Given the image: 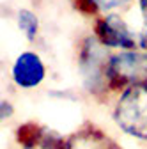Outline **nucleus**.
<instances>
[{
  "instance_id": "nucleus-1",
  "label": "nucleus",
  "mask_w": 147,
  "mask_h": 149,
  "mask_svg": "<svg viewBox=\"0 0 147 149\" xmlns=\"http://www.w3.org/2000/svg\"><path fill=\"white\" fill-rule=\"evenodd\" d=\"M114 121L126 135L147 142V84L121 92L114 107Z\"/></svg>"
},
{
  "instance_id": "nucleus-2",
  "label": "nucleus",
  "mask_w": 147,
  "mask_h": 149,
  "mask_svg": "<svg viewBox=\"0 0 147 149\" xmlns=\"http://www.w3.org/2000/svg\"><path fill=\"white\" fill-rule=\"evenodd\" d=\"M112 53L103 46L96 36H89L82 41L78 50V68L83 78V85L94 96L108 94V64Z\"/></svg>"
},
{
  "instance_id": "nucleus-3",
  "label": "nucleus",
  "mask_w": 147,
  "mask_h": 149,
  "mask_svg": "<svg viewBox=\"0 0 147 149\" xmlns=\"http://www.w3.org/2000/svg\"><path fill=\"white\" fill-rule=\"evenodd\" d=\"M147 84V50H124L112 53L108 64L110 92Z\"/></svg>"
},
{
  "instance_id": "nucleus-4",
  "label": "nucleus",
  "mask_w": 147,
  "mask_h": 149,
  "mask_svg": "<svg viewBox=\"0 0 147 149\" xmlns=\"http://www.w3.org/2000/svg\"><path fill=\"white\" fill-rule=\"evenodd\" d=\"M94 36L98 41L110 48H115L119 52L124 50H144L140 32H135L130 25L126 23L122 16L112 13L99 16L94 23Z\"/></svg>"
},
{
  "instance_id": "nucleus-5",
  "label": "nucleus",
  "mask_w": 147,
  "mask_h": 149,
  "mask_svg": "<svg viewBox=\"0 0 147 149\" xmlns=\"http://www.w3.org/2000/svg\"><path fill=\"white\" fill-rule=\"evenodd\" d=\"M11 77L18 87L34 89V87L41 85L46 77L44 62L35 52H21L12 62Z\"/></svg>"
},
{
  "instance_id": "nucleus-6",
  "label": "nucleus",
  "mask_w": 147,
  "mask_h": 149,
  "mask_svg": "<svg viewBox=\"0 0 147 149\" xmlns=\"http://www.w3.org/2000/svg\"><path fill=\"white\" fill-rule=\"evenodd\" d=\"M16 142L21 149H64L66 139L37 123H25L16 130Z\"/></svg>"
},
{
  "instance_id": "nucleus-7",
  "label": "nucleus",
  "mask_w": 147,
  "mask_h": 149,
  "mask_svg": "<svg viewBox=\"0 0 147 149\" xmlns=\"http://www.w3.org/2000/svg\"><path fill=\"white\" fill-rule=\"evenodd\" d=\"M64 149H121L106 133L94 124H83L66 139Z\"/></svg>"
},
{
  "instance_id": "nucleus-8",
  "label": "nucleus",
  "mask_w": 147,
  "mask_h": 149,
  "mask_svg": "<svg viewBox=\"0 0 147 149\" xmlns=\"http://www.w3.org/2000/svg\"><path fill=\"white\" fill-rule=\"evenodd\" d=\"M133 0H75L78 11L85 14H112L115 9L130 6Z\"/></svg>"
},
{
  "instance_id": "nucleus-9",
  "label": "nucleus",
  "mask_w": 147,
  "mask_h": 149,
  "mask_svg": "<svg viewBox=\"0 0 147 149\" xmlns=\"http://www.w3.org/2000/svg\"><path fill=\"white\" fill-rule=\"evenodd\" d=\"M18 27L27 37V41H35L39 34V18L35 16L30 9H20L18 11Z\"/></svg>"
},
{
  "instance_id": "nucleus-10",
  "label": "nucleus",
  "mask_w": 147,
  "mask_h": 149,
  "mask_svg": "<svg viewBox=\"0 0 147 149\" xmlns=\"http://www.w3.org/2000/svg\"><path fill=\"white\" fill-rule=\"evenodd\" d=\"M138 9H140V16H142L140 37H142L144 50H147V0H138Z\"/></svg>"
}]
</instances>
